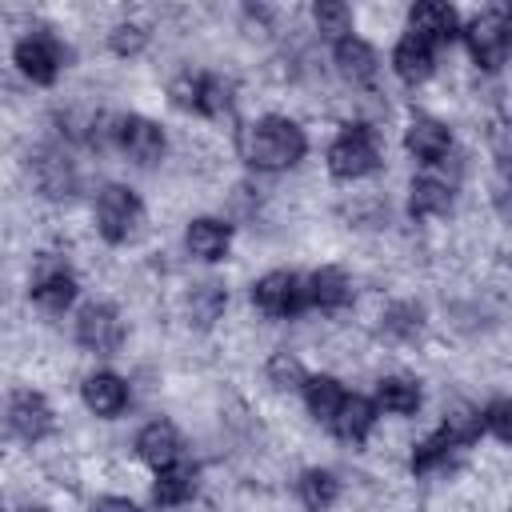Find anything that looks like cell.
<instances>
[{"instance_id":"cell-32","label":"cell","mask_w":512,"mask_h":512,"mask_svg":"<svg viewBox=\"0 0 512 512\" xmlns=\"http://www.w3.org/2000/svg\"><path fill=\"white\" fill-rule=\"evenodd\" d=\"M388 332H396V336H416V328H420V312L412 308V304H400V308H392L388 312Z\"/></svg>"},{"instance_id":"cell-13","label":"cell","mask_w":512,"mask_h":512,"mask_svg":"<svg viewBox=\"0 0 512 512\" xmlns=\"http://www.w3.org/2000/svg\"><path fill=\"white\" fill-rule=\"evenodd\" d=\"M412 36H420L424 44H436V40H452L456 36V12L448 4H436V0H424L412 8Z\"/></svg>"},{"instance_id":"cell-10","label":"cell","mask_w":512,"mask_h":512,"mask_svg":"<svg viewBox=\"0 0 512 512\" xmlns=\"http://www.w3.org/2000/svg\"><path fill=\"white\" fill-rule=\"evenodd\" d=\"M404 144H408V152L420 156V160H440V156H448V148H452V132H448L440 120H432V116H416V120L408 124V132H404Z\"/></svg>"},{"instance_id":"cell-25","label":"cell","mask_w":512,"mask_h":512,"mask_svg":"<svg viewBox=\"0 0 512 512\" xmlns=\"http://www.w3.org/2000/svg\"><path fill=\"white\" fill-rule=\"evenodd\" d=\"M188 308H192V320H196V324L220 320V312H224V288H220V284H200V288L192 292Z\"/></svg>"},{"instance_id":"cell-7","label":"cell","mask_w":512,"mask_h":512,"mask_svg":"<svg viewBox=\"0 0 512 512\" xmlns=\"http://www.w3.org/2000/svg\"><path fill=\"white\" fill-rule=\"evenodd\" d=\"M16 64L24 76H32L36 84H52L60 72V44L44 32H32L16 44Z\"/></svg>"},{"instance_id":"cell-21","label":"cell","mask_w":512,"mask_h":512,"mask_svg":"<svg viewBox=\"0 0 512 512\" xmlns=\"http://www.w3.org/2000/svg\"><path fill=\"white\" fill-rule=\"evenodd\" d=\"M304 400H308V412L316 420H332L340 400H344V388L332 376H304Z\"/></svg>"},{"instance_id":"cell-2","label":"cell","mask_w":512,"mask_h":512,"mask_svg":"<svg viewBox=\"0 0 512 512\" xmlns=\"http://www.w3.org/2000/svg\"><path fill=\"white\" fill-rule=\"evenodd\" d=\"M136 220H140V200H136V192L124 188V184H108V188L100 192V200H96V228H100V236L112 240V244H120V240L132 236Z\"/></svg>"},{"instance_id":"cell-23","label":"cell","mask_w":512,"mask_h":512,"mask_svg":"<svg viewBox=\"0 0 512 512\" xmlns=\"http://www.w3.org/2000/svg\"><path fill=\"white\" fill-rule=\"evenodd\" d=\"M376 400H380L388 412L408 416V412H416V408H420V388H416L412 380H404V376H388V380H380Z\"/></svg>"},{"instance_id":"cell-1","label":"cell","mask_w":512,"mask_h":512,"mask_svg":"<svg viewBox=\"0 0 512 512\" xmlns=\"http://www.w3.org/2000/svg\"><path fill=\"white\" fill-rule=\"evenodd\" d=\"M300 156H304V132L284 116H268L252 124L244 136V160L256 168H268V172L292 168Z\"/></svg>"},{"instance_id":"cell-6","label":"cell","mask_w":512,"mask_h":512,"mask_svg":"<svg viewBox=\"0 0 512 512\" xmlns=\"http://www.w3.org/2000/svg\"><path fill=\"white\" fill-rule=\"evenodd\" d=\"M76 340L88 352H112L124 340V324L108 304H88L80 312V320H76Z\"/></svg>"},{"instance_id":"cell-19","label":"cell","mask_w":512,"mask_h":512,"mask_svg":"<svg viewBox=\"0 0 512 512\" xmlns=\"http://www.w3.org/2000/svg\"><path fill=\"white\" fill-rule=\"evenodd\" d=\"M336 64L352 84H368L376 76V52L360 36H340L336 44Z\"/></svg>"},{"instance_id":"cell-11","label":"cell","mask_w":512,"mask_h":512,"mask_svg":"<svg viewBox=\"0 0 512 512\" xmlns=\"http://www.w3.org/2000/svg\"><path fill=\"white\" fill-rule=\"evenodd\" d=\"M136 452H140V460H148V464L160 472V468L176 464V456H180V436H176V428H172L168 420H156V424H148V428L136 436Z\"/></svg>"},{"instance_id":"cell-14","label":"cell","mask_w":512,"mask_h":512,"mask_svg":"<svg viewBox=\"0 0 512 512\" xmlns=\"http://www.w3.org/2000/svg\"><path fill=\"white\" fill-rule=\"evenodd\" d=\"M84 404L96 412V416H116L124 404H128V384L112 372H96L84 380Z\"/></svg>"},{"instance_id":"cell-15","label":"cell","mask_w":512,"mask_h":512,"mask_svg":"<svg viewBox=\"0 0 512 512\" xmlns=\"http://www.w3.org/2000/svg\"><path fill=\"white\" fill-rule=\"evenodd\" d=\"M304 296H308V304H316V308H344L348 304V296H352V288H348V276L340 272V268H320V272H312L308 276V284H304Z\"/></svg>"},{"instance_id":"cell-5","label":"cell","mask_w":512,"mask_h":512,"mask_svg":"<svg viewBox=\"0 0 512 512\" xmlns=\"http://www.w3.org/2000/svg\"><path fill=\"white\" fill-rule=\"evenodd\" d=\"M468 48L484 68H500L508 56V20L504 12H484L480 20L468 24Z\"/></svg>"},{"instance_id":"cell-33","label":"cell","mask_w":512,"mask_h":512,"mask_svg":"<svg viewBox=\"0 0 512 512\" xmlns=\"http://www.w3.org/2000/svg\"><path fill=\"white\" fill-rule=\"evenodd\" d=\"M112 48H116L120 56L140 52V48H144V28H136V24H120V28L112 32Z\"/></svg>"},{"instance_id":"cell-20","label":"cell","mask_w":512,"mask_h":512,"mask_svg":"<svg viewBox=\"0 0 512 512\" xmlns=\"http://www.w3.org/2000/svg\"><path fill=\"white\" fill-rule=\"evenodd\" d=\"M448 204H452V192H448V184H440V180H412V188H408V212L412 216H440V212H448Z\"/></svg>"},{"instance_id":"cell-24","label":"cell","mask_w":512,"mask_h":512,"mask_svg":"<svg viewBox=\"0 0 512 512\" xmlns=\"http://www.w3.org/2000/svg\"><path fill=\"white\" fill-rule=\"evenodd\" d=\"M336 492H340V484H336V476H332V472L312 468V472H304V476H300V500H304V508H308V512H324V508L336 500Z\"/></svg>"},{"instance_id":"cell-27","label":"cell","mask_w":512,"mask_h":512,"mask_svg":"<svg viewBox=\"0 0 512 512\" xmlns=\"http://www.w3.org/2000/svg\"><path fill=\"white\" fill-rule=\"evenodd\" d=\"M268 380H272L276 388H296V384H304V364H300L292 352H276V356L268 360Z\"/></svg>"},{"instance_id":"cell-35","label":"cell","mask_w":512,"mask_h":512,"mask_svg":"<svg viewBox=\"0 0 512 512\" xmlns=\"http://www.w3.org/2000/svg\"><path fill=\"white\" fill-rule=\"evenodd\" d=\"M36 512H44V508H36Z\"/></svg>"},{"instance_id":"cell-22","label":"cell","mask_w":512,"mask_h":512,"mask_svg":"<svg viewBox=\"0 0 512 512\" xmlns=\"http://www.w3.org/2000/svg\"><path fill=\"white\" fill-rule=\"evenodd\" d=\"M192 488H196L192 468L188 464H168V468H160V476L152 484V496H156V504H184L192 496Z\"/></svg>"},{"instance_id":"cell-3","label":"cell","mask_w":512,"mask_h":512,"mask_svg":"<svg viewBox=\"0 0 512 512\" xmlns=\"http://www.w3.org/2000/svg\"><path fill=\"white\" fill-rule=\"evenodd\" d=\"M376 168V144H372V132L364 124H352L332 148H328V172L340 176V180H356V176H368Z\"/></svg>"},{"instance_id":"cell-4","label":"cell","mask_w":512,"mask_h":512,"mask_svg":"<svg viewBox=\"0 0 512 512\" xmlns=\"http://www.w3.org/2000/svg\"><path fill=\"white\" fill-rule=\"evenodd\" d=\"M252 300H256V308L268 312V316H292V312H300V308L308 304L304 284H300V276H292V272H268V276H260V280L252 284Z\"/></svg>"},{"instance_id":"cell-8","label":"cell","mask_w":512,"mask_h":512,"mask_svg":"<svg viewBox=\"0 0 512 512\" xmlns=\"http://www.w3.org/2000/svg\"><path fill=\"white\" fill-rule=\"evenodd\" d=\"M116 144H120L132 160H140V164H152V160L164 156V132H160L152 120H144V116L120 120V124H116Z\"/></svg>"},{"instance_id":"cell-30","label":"cell","mask_w":512,"mask_h":512,"mask_svg":"<svg viewBox=\"0 0 512 512\" xmlns=\"http://www.w3.org/2000/svg\"><path fill=\"white\" fill-rule=\"evenodd\" d=\"M316 24H320V32H348L352 12H348V4L320 0V4H316Z\"/></svg>"},{"instance_id":"cell-31","label":"cell","mask_w":512,"mask_h":512,"mask_svg":"<svg viewBox=\"0 0 512 512\" xmlns=\"http://www.w3.org/2000/svg\"><path fill=\"white\" fill-rule=\"evenodd\" d=\"M200 80H204V76H188V72H184V76H176V80H172V88H168V92H172V100H176L180 108H196V104H200Z\"/></svg>"},{"instance_id":"cell-9","label":"cell","mask_w":512,"mask_h":512,"mask_svg":"<svg viewBox=\"0 0 512 512\" xmlns=\"http://www.w3.org/2000/svg\"><path fill=\"white\" fill-rule=\"evenodd\" d=\"M8 424H12L16 436L40 440L52 428V408H48V400L40 392H16L12 404H8Z\"/></svg>"},{"instance_id":"cell-29","label":"cell","mask_w":512,"mask_h":512,"mask_svg":"<svg viewBox=\"0 0 512 512\" xmlns=\"http://www.w3.org/2000/svg\"><path fill=\"white\" fill-rule=\"evenodd\" d=\"M480 428H488L496 440H512V404L508 400H492L480 416Z\"/></svg>"},{"instance_id":"cell-26","label":"cell","mask_w":512,"mask_h":512,"mask_svg":"<svg viewBox=\"0 0 512 512\" xmlns=\"http://www.w3.org/2000/svg\"><path fill=\"white\" fill-rule=\"evenodd\" d=\"M452 440L444 436V432H436L432 440H424V444H416V452H412V472H432V468H440V464H448V456H452Z\"/></svg>"},{"instance_id":"cell-18","label":"cell","mask_w":512,"mask_h":512,"mask_svg":"<svg viewBox=\"0 0 512 512\" xmlns=\"http://www.w3.org/2000/svg\"><path fill=\"white\" fill-rule=\"evenodd\" d=\"M72 296H76V280H72L64 268L52 264V268H40V272H36V280H32V300H36V304L60 312V308L72 304Z\"/></svg>"},{"instance_id":"cell-12","label":"cell","mask_w":512,"mask_h":512,"mask_svg":"<svg viewBox=\"0 0 512 512\" xmlns=\"http://www.w3.org/2000/svg\"><path fill=\"white\" fill-rule=\"evenodd\" d=\"M392 64H396V76H400L404 84H420V80H428V76H432L436 56H432V44H424L420 36H412V32H408V36L396 44Z\"/></svg>"},{"instance_id":"cell-28","label":"cell","mask_w":512,"mask_h":512,"mask_svg":"<svg viewBox=\"0 0 512 512\" xmlns=\"http://www.w3.org/2000/svg\"><path fill=\"white\" fill-rule=\"evenodd\" d=\"M228 104H232L228 84H224V80H216V76H204V80H200V104H196V112L224 116V112H228Z\"/></svg>"},{"instance_id":"cell-34","label":"cell","mask_w":512,"mask_h":512,"mask_svg":"<svg viewBox=\"0 0 512 512\" xmlns=\"http://www.w3.org/2000/svg\"><path fill=\"white\" fill-rule=\"evenodd\" d=\"M92 512H140V508L132 500H124V496H104V500H96Z\"/></svg>"},{"instance_id":"cell-16","label":"cell","mask_w":512,"mask_h":512,"mask_svg":"<svg viewBox=\"0 0 512 512\" xmlns=\"http://www.w3.org/2000/svg\"><path fill=\"white\" fill-rule=\"evenodd\" d=\"M344 440H352V444H360L368 432H372V424H376V408L364 400V396H344L340 400V408H336V416L328 420Z\"/></svg>"},{"instance_id":"cell-17","label":"cell","mask_w":512,"mask_h":512,"mask_svg":"<svg viewBox=\"0 0 512 512\" xmlns=\"http://www.w3.org/2000/svg\"><path fill=\"white\" fill-rule=\"evenodd\" d=\"M228 240H232V232H228L224 220L204 216V220H192L188 224V252L200 256V260H220L228 252Z\"/></svg>"}]
</instances>
